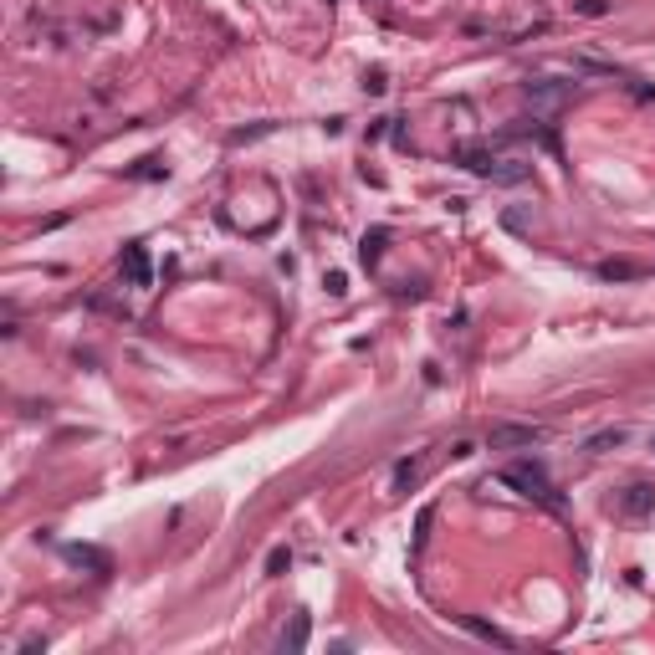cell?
I'll use <instances>...</instances> for the list:
<instances>
[{
  "label": "cell",
  "mask_w": 655,
  "mask_h": 655,
  "mask_svg": "<svg viewBox=\"0 0 655 655\" xmlns=\"http://www.w3.org/2000/svg\"><path fill=\"white\" fill-rule=\"evenodd\" d=\"M67 558H72V563H93L98 574H108V558H103V553H93V548H67Z\"/></svg>",
  "instance_id": "5b68a950"
},
{
  "label": "cell",
  "mask_w": 655,
  "mask_h": 655,
  "mask_svg": "<svg viewBox=\"0 0 655 655\" xmlns=\"http://www.w3.org/2000/svg\"><path fill=\"white\" fill-rule=\"evenodd\" d=\"M502 482H507V487H522V497H538V502H548V507H558V492L548 487V476H543L533 461L507 466V471H502Z\"/></svg>",
  "instance_id": "6da1fadb"
},
{
  "label": "cell",
  "mask_w": 655,
  "mask_h": 655,
  "mask_svg": "<svg viewBox=\"0 0 655 655\" xmlns=\"http://www.w3.org/2000/svg\"><path fill=\"white\" fill-rule=\"evenodd\" d=\"M650 512H655V487H650V482L625 487V497H620V517H650Z\"/></svg>",
  "instance_id": "3957f363"
},
{
  "label": "cell",
  "mask_w": 655,
  "mask_h": 655,
  "mask_svg": "<svg viewBox=\"0 0 655 655\" xmlns=\"http://www.w3.org/2000/svg\"><path fill=\"white\" fill-rule=\"evenodd\" d=\"M123 272H128V282H139V287H144V282H149V256H144L139 246H128V256H123Z\"/></svg>",
  "instance_id": "277c9868"
},
{
  "label": "cell",
  "mask_w": 655,
  "mask_h": 655,
  "mask_svg": "<svg viewBox=\"0 0 655 655\" xmlns=\"http://www.w3.org/2000/svg\"><path fill=\"white\" fill-rule=\"evenodd\" d=\"M620 441H625V430H604V435L589 441V451H604V446H620Z\"/></svg>",
  "instance_id": "ba28073f"
},
{
  "label": "cell",
  "mask_w": 655,
  "mask_h": 655,
  "mask_svg": "<svg viewBox=\"0 0 655 655\" xmlns=\"http://www.w3.org/2000/svg\"><path fill=\"white\" fill-rule=\"evenodd\" d=\"M543 430L538 425H492L487 430V446L492 451H517V446H538Z\"/></svg>",
  "instance_id": "7a4b0ae2"
},
{
  "label": "cell",
  "mask_w": 655,
  "mask_h": 655,
  "mask_svg": "<svg viewBox=\"0 0 655 655\" xmlns=\"http://www.w3.org/2000/svg\"><path fill=\"white\" fill-rule=\"evenodd\" d=\"M287 563H292V553H287V548H277V553L267 558V574H282V569H287Z\"/></svg>",
  "instance_id": "9c48e42d"
},
{
  "label": "cell",
  "mask_w": 655,
  "mask_h": 655,
  "mask_svg": "<svg viewBox=\"0 0 655 655\" xmlns=\"http://www.w3.org/2000/svg\"><path fill=\"white\" fill-rule=\"evenodd\" d=\"M599 277H609V282H615V277H635V267H630V261H604Z\"/></svg>",
  "instance_id": "52a82bcc"
},
{
  "label": "cell",
  "mask_w": 655,
  "mask_h": 655,
  "mask_svg": "<svg viewBox=\"0 0 655 655\" xmlns=\"http://www.w3.org/2000/svg\"><path fill=\"white\" fill-rule=\"evenodd\" d=\"M379 251H384V231H374V236H364V246H359V256L369 261V267H374V261H379Z\"/></svg>",
  "instance_id": "8992f818"
}]
</instances>
